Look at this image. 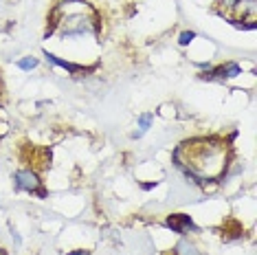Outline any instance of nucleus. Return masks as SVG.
<instances>
[{
	"mask_svg": "<svg viewBox=\"0 0 257 255\" xmlns=\"http://www.w3.org/2000/svg\"><path fill=\"white\" fill-rule=\"evenodd\" d=\"M176 154H185V161H176L180 167L187 170V176H194L198 181L215 178L226 167V143L220 139H194L185 141L176 150Z\"/></svg>",
	"mask_w": 257,
	"mask_h": 255,
	"instance_id": "1",
	"label": "nucleus"
},
{
	"mask_svg": "<svg viewBox=\"0 0 257 255\" xmlns=\"http://www.w3.org/2000/svg\"><path fill=\"white\" fill-rule=\"evenodd\" d=\"M62 36L73 38V36H84V33H95V20L90 16L77 14V16H66L62 22Z\"/></svg>",
	"mask_w": 257,
	"mask_h": 255,
	"instance_id": "2",
	"label": "nucleus"
},
{
	"mask_svg": "<svg viewBox=\"0 0 257 255\" xmlns=\"http://www.w3.org/2000/svg\"><path fill=\"white\" fill-rule=\"evenodd\" d=\"M14 181H16V187L22 189V191H38L40 189V176L36 172H31V170L16 172Z\"/></svg>",
	"mask_w": 257,
	"mask_h": 255,
	"instance_id": "3",
	"label": "nucleus"
},
{
	"mask_svg": "<svg viewBox=\"0 0 257 255\" xmlns=\"http://www.w3.org/2000/svg\"><path fill=\"white\" fill-rule=\"evenodd\" d=\"M165 224L172 231H176V233H187V231H196V224L191 222V218L189 216H185V213H172L167 220H165Z\"/></svg>",
	"mask_w": 257,
	"mask_h": 255,
	"instance_id": "4",
	"label": "nucleus"
},
{
	"mask_svg": "<svg viewBox=\"0 0 257 255\" xmlns=\"http://www.w3.org/2000/svg\"><path fill=\"white\" fill-rule=\"evenodd\" d=\"M235 75H239V66L237 64H224V66H218V68H211L209 73H204L202 77H215V79H229V77H235Z\"/></svg>",
	"mask_w": 257,
	"mask_h": 255,
	"instance_id": "5",
	"label": "nucleus"
},
{
	"mask_svg": "<svg viewBox=\"0 0 257 255\" xmlns=\"http://www.w3.org/2000/svg\"><path fill=\"white\" fill-rule=\"evenodd\" d=\"M174 255H200V251L196 248L194 242H189V240H180L176 248H174Z\"/></svg>",
	"mask_w": 257,
	"mask_h": 255,
	"instance_id": "6",
	"label": "nucleus"
},
{
	"mask_svg": "<svg viewBox=\"0 0 257 255\" xmlns=\"http://www.w3.org/2000/svg\"><path fill=\"white\" fill-rule=\"evenodd\" d=\"M46 60H49L51 64H55V66L66 68V71H71V73H79L81 71V66H77V64H71V62H64V60H60V57H55L53 53H46Z\"/></svg>",
	"mask_w": 257,
	"mask_h": 255,
	"instance_id": "7",
	"label": "nucleus"
},
{
	"mask_svg": "<svg viewBox=\"0 0 257 255\" xmlns=\"http://www.w3.org/2000/svg\"><path fill=\"white\" fill-rule=\"evenodd\" d=\"M235 7L239 9V14H242V16H244V14H248V16H250V20H253L255 9H257V3H255V0H239Z\"/></svg>",
	"mask_w": 257,
	"mask_h": 255,
	"instance_id": "8",
	"label": "nucleus"
},
{
	"mask_svg": "<svg viewBox=\"0 0 257 255\" xmlns=\"http://www.w3.org/2000/svg\"><path fill=\"white\" fill-rule=\"evenodd\" d=\"M152 121H154V117H152V114L148 112V114H141V117H139V132H134V137H143L145 132H148V128L152 125Z\"/></svg>",
	"mask_w": 257,
	"mask_h": 255,
	"instance_id": "9",
	"label": "nucleus"
},
{
	"mask_svg": "<svg viewBox=\"0 0 257 255\" xmlns=\"http://www.w3.org/2000/svg\"><path fill=\"white\" fill-rule=\"evenodd\" d=\"M18 66L22 68V71H31V68L38 66V60H36V57H25V60L18 62Z\"/></svg>",
	"mask_w": 257,
	"mask_h": 255,
	"instance_id": "10",
	"label": "nucleus"
},
{
	"mask_svg": "<svg viewBox=\"0 0 257 255\" xmlns=\"http://www.w3.org/2000/svg\"><path fill=\"white\" fill-rule=\"evenodd\" d=\"M194 38H196V33H194V31H185V33H180V40H178V42L185 46V44H189Z\"/></svg>",
	"mask_w": 257,
	"mask_h": 255,
	"instance_id": "11",
	"label": "nucleus"
},
{
	"mask_svg": "<svg viewBox=\"0 0 257 255\" xmlns=\"http://www.w3.org/2000/svg\"><path fill=\"white\" fill-rule=\"evenodd\" d=\"M218 3H220V7H224V9H235V5L239 0H218Z\"/></svg>",
	"mask_w": 257,
	"mask_h": 255,
	"instance_id": "12",
	"label": "nucleus"
},
{
	"mask_svg": "<svg viewBox=\"0 0 257 255\" xmlns=\"http://www.w3.org/2000/svg\"><path fill=\"white\" fill-rule=\"evenodd\" d=\"M71 255H88V253H71Z\"/></svg>",
	"mask_w": 257,
	"mask_h": 255,
	"instance_id": "13",
	"label": "nucleus"
},
{
	"mask_svg": "<svg viewBox=\"0 0 257 255\" xmlns=\"http://www.w3.org/2000/svg\"><path fill=\"white\" fill-rule=\"evenodd\" d=\"M0 255H3V248H0Z\"/></svg>",
	"mask_w": 257,
	"mask_h": 255,
	"instance_id": "14",
	"label": "nucleus"
}]
</instances>
